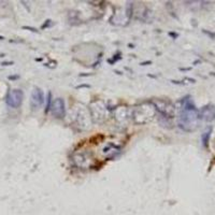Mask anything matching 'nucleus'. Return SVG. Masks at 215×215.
Returning a JSON list of instances; mask_svg holds the SVG:
<instances>
[{
	"label": "nucleus",
	"instance_id": "obj_1",
	"mask_svg": "<svg viewBox=\"0 0 215 215\" xmlns=\"http://www.w3.org/2000/svg\"><path fill=\"white\" fill-rule=\"evenodd\" d=\"M198 120H199V111L196 109L192 99L187 98L183 101V106L181 109L179 126L184 131H192L197 128Z\"/></svg>",
	"mask_w": 215,
	"mask_h": 215
},
{
	"label": "nucleus",
	"instance_id": "obj_2",
	"mask_svg": "<svg viewBox=\"0 0 215 215\" xmlns=\"http://www.w3.org/2000/svg\"><path fill=\"white\" fill-rule=\"evenodd\" d=\"M155 115V106L153 104H142L138 106L133 113V120L138 124H145L152 120Z\"/></svg>",
	"mask_w": 215,
	"mask_h": 215
},
{
	"label": "nucleus",
	"instance_id": "obj_3",
	"mask_svg": "<svg viewBox=\"0 0 215 215\" xmlns=\"http://www.w3.org/2000/svg\"><path fill=\"white\" fill-rule=\"evenodd\" d=\"M23 98H24V94L20 89H11L8 93V95H7L6 102L10 108L16 109V108H18L22 104Z\"/></svg>",
	"mask_w": 215,
	"mask_h": 215
},
{
	"label": "nucleus",
	"instance_id": "obj_4",
	"mask_svg": "<svg viewBox=\"0 0 215 215\" xmlns=\"http://www.w3.org/2000/svg\"><path fill=\"white\" fill-rule=\"evenodd\" d=\"M90 113L93 114L94 120L98 123H102L106 117V106L100 101H96L93 104H90Z\"/></svg>",
	"mask_w": 215,
	"mask_h": 215
},
{
	"label": "nucleus",
	"instance_id": "obj_5",
	"mask_svg": "<svg viewBox=\"0 0 215 215\" xmlns=\"http://www.w3.org/2000/svg\"><path fill=\"white\" fill-rule=\"evenodd\" d=\"M51 112L55 117L63 118L66 114V108H65V102L61 98H57L53 101L51 104Z\"/></svg>",
	"mask_w": 215,
	"mask_h": 215
},
{
	"label": "nucleus",
	"instance_id": "obj_6",
	"mask_svg": "<svg viewBox=\"0 0 215 215\" xmlns=\"http://www.w3.org/2000/svg\"><path fill=\"white\" fill-rule=\"evenodd\" d=\"M199 118L206 120V122H212L215 120V106L208 104L204 106L199 111Z\"/></svg>",
	"mask_w": 215,
	"mask_h": 215
},
{
	"label": "nucleus",
	"instance_id": "obj_7",
	"mask_svg": "<svg viewBox=\"0 0 215 215\" xmlns=\"http://www.w3.org/2000/svg\"><path fill=\"white\" fill-rule=\"evenodd\" d=\"M43 102H44V96L42 90L40 88H34L31 94V101H30L31 106L34 109H38L42 106Z\"/></svg>",
	"mask_w": 215,
	"mask_h": 215
},
{
	"label": "nucleus",
	"instance_id": "obj_8",
	"mask_svg": "<svg viewBox=\"0 0 215 215\" xmlns=\"http://www.w3.org/2000/svg\"><path fill=\"white\" fill-rule=\"evenodd\" d=\"M211 131H212V129L209 128L208 131H206L202 135V144H203L204 147H208V143H209V138L211 136Z\"/></svg>",
	"mask_w": 215,
	"mask_h": 215
}]
</instances>
